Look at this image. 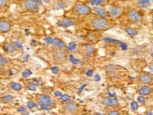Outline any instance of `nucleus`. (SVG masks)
<instances>
[{"instance_id":"7ed1b4c3","label":"nucleus","mask_w":153,"mask_h":115,"mask_svg":"<svg viewBox=\"0 0 153 115\" xmlns=\"http://www.w3.org/2000/svg\"><path fill=\"white\" fill-rule=\"evenodd\" d=\"M53 61L56 65H62L66 62L68 57V52L64 48H56L53 50L52 52Z\"/></svg>"},{"instance_id":"9d476101","label":"nucleus","mask_w":153,"mask_h":115,"mask_svg":"<svg viewBox=\"0 0 153 115\" xmlns=\"http://www.w3.org/2000/svg\"><path fill=\"white\" fill-rule=\"evenodd\" d=\"M64 110L70 113H75L78 111L79 108L76 103L72 102V101H68V102H66L64 104Z\"/></svg>"},{"instance_id":"7c9ffc66","label":"nucleus","mask_w":153,"mask_h":115,"mask_svg":"<svg viewBox=\"0 0 153 115\" xmlns=\"http://www.w3.org/2000/svg\"><path fill=\"white\" fill-rule=\"evenodd\" d=\"M53 71H54L55 73H56V72L58 71V69H57V67H56V66H55L54 69H53Z\"/></svg>"},{"instance_id":"6e6552de","label":"nucleus","mask_w":153,"mask_h":115,"mask_svg":"<svg viewBox=\"0 0 153 115\" xmlns=\"http://www.w3.org/2000/svg\"><path fill=\"white\" fill-rule=\"evenodd\" d=\"M138 82L143 85H151L153 84V75L148 73H144L139 75L138 78Z\"/></svg>"},{"instance_id":"a211bd4d","label":"nucleus","mask_w":153,"mask_h":115,"mask_svg":"<svg viewBox=\"0 0 153 115\" xmlns=\"http://www.w3.org/2000/svg\"><path fill=\"white\" fill-rule=\"evenodd\" d=\"M53 44H54L56 48H64V47L66 46L65 43L59 38H55L54 40H53Z\"/></svg>"},{"instance_id":"2eb2a0df","label":"nucleus","mask_w":153,"mask_h":115,"mask_svg":"<svg viewBox=\"0 0 153 115\" xmlns=\"http://www.w3.org/2000/svg\"><path fill=\"white\" fill-rule=\"evenodd\" d=\"M9 0H0V12H5L9 9Z\"/></svg>"},{"instance_id":"c9c22d12","label":"nucleus","mask_w":153,"mask_h":115,"mask_svg":"<svg viewBox=\"0 0 153 115\" xmlns=\"http://www.w3.org/2000/svg\"><path fill=\"white\" fill-rule=\"evenodd\" d=\"M152 24H153V21H152Z\"/></svg>"},{"instance_id":"dca6fc26","label":"nucleus","mask_w":153,"mask_h":115,"mask_svg":"<svg viewBox=\"0 0 153 115\" xmlns=\"http://www.w3.org/2000/svg\"><path fill=\"white\" fill-rule=\"evenodd\" d=\"M58 24L64 26V27H69V26L74 24V20H71V19H65L64 21H60V22H59Z\"/></svg>"},{"instance_id":"6ab92c4d","label":"nucleus","mask_w":153,"mask_h":115,"mask_svg":"<svg viewBox=\"0 0 153 115\" xmlns=\"http://www.w3.org/2000/svg\"><path fill=\"white\" fill-rule=\"evenodd\" d=\"M10 87L11 88L12 90H14V91H21L22 90V85L20 84V83H15V82H12V83H10Z\"/></svg>"},{"instance_id":"c756f323","label":"nucleus","mask_w":153,"mask_h":115,"mask_svg":"<svg viewBox=\"0 0 153 115\" xmlns=\"http://www.w3.org/2000/svg\"><path fill=\"white\" fill-rule=\"evenodd\" d=\"M55 94H56V97H61V96H62V94H61L60 93H59V92H56V93H55Z\"/></svg>"},{"instance_id":"4be33fe9","label":"nucleus","mask_w":153,"mask_h":115,"mask_svg":"<svg viewBox=\"0 0 153 115\" xmlns=\"http://www.w3.org/2000/svg\"><path fill=\"white\" fill-rule=\"evenodd\" d=\"M138 109V105L136 102H131V110L132 111H136Z\"/></svg>"},{"instance_id":"f3484780","label":"nucleus","mask_w":153,"mask_h":115,"mask_svg":"<svg viewBox=\"0 0 153 115\" xmlns=\"http://www.w3.org/2000/svg\"><path fill=\"white\" fill-rule=\"evenodd\" d=\"M4 50L7 52H10V53H13L15 52V47L13 45V43H8L4 46Z\"/></svg>"},{"instance_id":"f8f14e48","label":"nucleus","mask_w":153,"mask_h":115,"mask_svg":"<svg viewBox=\"0 0 153 115\" xmlns=\"http://www.w3.org/2000/svg\"><path fill=\"white\" fill-rule=\"evenodd\" d=\"M92 11L94 12L97 16L102 17V18H105V19H108L109 18V16L107 14V11H106L104 9L101 8V7H95V8L92 9Z\"/></svg>"},{"instance_id":"aec40b11","label":"nucleus","mask_w":153,"mask_h":115,"mask_svg":"<svg viewBox=\"0 0 153 115\" xmlns=\"http://www.w3.org/2000/svg\"><path fill=\"white\" fill-rule=\"evenodd\" d=\"M13 100V97L10 96V94H8V96H5L2 97V101L4 103H9V102H11Z\"/></svg>"},{"instance_id":"423d86ee","label":"nucleus","mask_w":153,"mask_h":115,"mask_svg":"<svg viewBox=\"0 0 153 115\" xmlns=\"http://www.w3.org/2000/svg\"><path fill=\"white\" fill-rule=\"evenodd\" d=\"M22 8L28 12H37L39 9V6L36 0H25L22 2Z\"/></svg>"},{"instance_id":"5701e85b","label":"nucleus","mask_w":153,"mask_h":115,"mask_svg":"<svg viewBox=\"0 0 153 115\" xmlns=\"http://www.w3.org/2000/svg\"><path fill=\"white\" fill-rule=\"evenodd\" d=\"M138 101H139L140 103L144 104V103L146 102V99H145V97H143V96H139V97H138Z\"/></svg>"},{"instance_id":"ddd939ff","label":"nucleus","mask_w":153,"mask_h":115,"mask_svg":"<svg viewBox=\"0 0 153 115\" xmlns=\"http://www.w3.org/2000/svg\"><path fill=\"white\" fill-rule=\"evenodd\" d=\"M84 52H85V55L86 57H92L95 53V49L92 45L85 44L84 47Z\"/></svg>"},{"instance_id":"f257e3e1","label":"nucleus","mask_w":153,"mask_h":115,"mask_svg":"<svg viewBox=\"0 0 153 115\" xmlns=\"http://www.w3.org/2000/svg\"><path fill=\"white\" fill-rule=\"evenodd\" d=\"M89 25L95 31H104L110 27V22L108 21V19L95 15L91 18Z\"/></svg>"},{"instance_id":"393cba45","label":"nucleus","mask_w":153,"mask_h":115,"mask_svg":"<svg viewBox=\"0 0 153 115\" xmlns=\"http://www.w3.org/2000/svg\"><path fill=\"white\" fill-rule=\"evenodd\" d=\"M36 107V104L34 102H27V108H29V109H32V108Z\"/></svg>"},{"instance_id":"bb28decb","label":"nucleus","mask_w":153,"mask_h":115,"mask_svg":"<svg viewBox=\"0 0 153 115\" xmlns=\"http://www.w3.org/2000/svg\"><path fill=\"white\" fill-rule=\"evenodd\" d=\"M75 48H76V44H75V43H71V46L69 47V49H70V50H74Z\"/></svg>"},{"instance_id":"f704fd0d","label":"nucleus","mask_w":153,"mask_h":115,"mask_svg":"<svg viewBox=\"0 0 153 115\" xmlns=\"http://www.w3.org/2000/svg\"><path fill=\"white\" fill-rule=\"evenodd\" d=\"M82 115H88V114H82Z\"/></svg>"},{"instance_id":"1a4fd4ad","label":"nucleus","mask_w":153,"mask_h":115,"mask_svg":"<svg viewBox=\"0 0 153 115\" xmlns=\"http://www.w3.org/2000/svg\"><path fill=\"white\" fill-rule=\"evenodd\" d=\"M11 30V23L7 19H0V34H6Z\"/></svg>"},{"instance_id":"473e14b6","label":"nucleus","mask_w":153,"mask_h":115,"mask_svg":"<svg viewBox=\"0 0 153 115\" xmlns=\"http://www.w3.org/2000/svg\"><path fill=\"white\" fill-rule=\"evenodd\" d=\"M149 69L153 71V66H150V67H149Z\"/></svg>"},{"instance_id":"72a5a7b5","label":"nucleus","mask_w":153,"mask_h":115,"mask_svg":"<svg viewBox=\"0 0 153 115\" xmlns=\"http://www.w3.org/2000/svg\"><path fill=\"white\" fill-rule=\"evenodd\" d=\"M18 1H19V2H21V3H22V2H24V1H25V0H18Z\"/></svg>"},{"instance_id":"4468645a","label":"nucleus","mask_w":153,"mask_h":115,"mask_svg":"<svg viewBox=\"0 0 153 115\" xmlns=\"http://www.w3.org/2000/svg\"><path fill=\"white\" fill-rule=\"evenodd\" d=\"M152 88L149 86V85H143L142 87H140V89H139V94H140V96H149L152 93Z\"/></svg>"},{"instance_id":"2f4dec72","label":"nucleus","mask_w":153,"mask_h":115,"mask_svg":"<svg viewBox=\"0 0 153 115\" xmlns=\"http://www.w3.org/2000/svg\"><path fill=\"white\" fill-rule=\"evenodd\" d=\"M146 115H153V113H152V112H148Z\"/></svg>"},{"instance_id":"9b49d317","label":"nucleus","mask_w":153,"mask_h":115,"mask_svg":"<svg viewBox=\"0 0 153 115\" xmlns=\"http://www.w3.org/2000/svg\"><path fill=\"white\" fill-rule=\"evenodd\" d=\"M102 104L105 107H116L118 105V100L115 97H104L102 99Z\"/></svg>"},{"instance_id":"20e7f679","label":"nucleus","mask_w":153,"mask_h":115,"mask_svg":"<svg viewBox=\"0 0 153 115\" xmlns=\"http://www.w3.org/2000/svg\"><path fill=\"white\" fill-rule=\"evenodd\" d=\"M37 102L42 110H51L55 107V100L47 94H38Z\"/></svg>"},{"instance_id":"c85d7f7f","label":"nucleus","mask_w":153,"mask_h":115,"mask_svg":"<svg viewBox=\"0 0 153 115\" xmlns=\"http://www.w3.org/2000/svg\"><path fill=\"white\" fill-rule=\"evenodd\" d=\"M63 99L64 100H69L70 99V97L69 96H63Z\"/></svg>"},{"instance_id":"412c9836","label":"nucleus","mask_w":153,"mask_h":115,"mask_svg":"<svg viewBox=\"0 0 153 115\" xmlns=\"http://www.w3.org/2000/svg\"><path fill=\"white\" fill-rule=\"evenodd\" d=\"M86 39L89 40V41H94L96 39V35L94 33H89L88 34V36H86Z\"/></svg>"},{"instance_id":"a878e982","label":"nucleus","mask_w":153,"mask_h":115,"mask_svg":"<svg viewBox=\"0 0 153 115\" xmlns=\"http://www.w3.org/2000/svg\"><path fill=\"white\" fill-rule=\"evenodd\" d=\"M126 30H127V32H128V33H130L131 35H136V32H135V31H134V29H130V28H127Z\"/></svg>"},{"instance_id":"f03ea898","label":"nucleus","mask_w":153,"mask_h":115,"mask_svg":"<svg viewBox=\"0 0 153 115\" xmlns=\"http://www.w3.org/2000/svg\"><path fill=\"white\" fill-rule=\"evenodd\" d=\"M72 12L77 17L80 18H84L90 15V13L92 12V9L88 5L85 3H76L72 9Z\"/></svg>"},{"instance_id":"0eeeda50","label":"nucleus","mask_w":153,"mask_h":115,"mask_svg":"<svg viewBox=\"0 0 153 115\" xmlns=\"http://www.w3.org/2000/svg\"><path fill=\"white\" fill-rule=\"evenodd\" d=\"M107 14L110 18H113V19H117L119 18L123 13V10L121 7L119 6H117V5H111L108 7L107 9Z\"/></svg>"},{"instance_id":"cd10ccee","label":"nucleus","mask_w":153,"mask_h":115,"mask_svg":"<svg viewBox=\"0 0 153 115\" xmlns=\"http://www.w3.org/2000/svg\"><path fill=\"white\" fill-rule=\"evenodd\" d=\"M18 111H23V112H25V108H19Z\"/></svg>"},{"instance_id":"b1692460","label":"nucleus","mask_w":153,"mask_h":115,"mask_svg":"<svg viewBox=\"0 0 153 115\" xmlns=\"http://www.w3.org/2000/svg\"><path fill=\"white\" fill-rule=\"evenodd\" d=\"M108 115H119V112L117 111H115V110H113L111 111H109Z\"/></svg>"},{"instance_id":"39448f33","label":"nucleus","mask_w":153,"mask_h":115,"mask_svg":"<svg viewBox=\"0 0 153 115\" xmlns=\"http://www.w3.org/2000/svg\"><path fill=\"white\" fill-rule=\"evenodd\" d=\"M126 17H127L128 21L131 22V24H141L143 19L140 12L134 9H131L126 12Z\"/></svg>"}]
</instances>
